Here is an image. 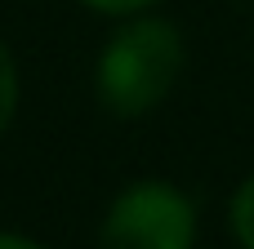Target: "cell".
Instances as JSON below:
<instances>
[{
  "mask_svg": "<svg viewBox=\"0 0 254 249\" xmlns=\"http://www.w3.org/2000/svg\"><path fill=\"white\" fill-rule=\"evenodd\" d=\"M183 62L188 49L170 18H134L121 31H112V40L103 45L94 85L112 116L138 120L179 85Z\"/></svg>",
  "mask_w": 254,
  "mask_h": 249,
  "instance_id": "6da1fadb",
  "label": "cell"
},
{
  "mask_svg": "<svg viewBox=\"0 0 254 249\" xmlns=\"http://www.w3.org/2000/svg\"><path fill=\"white\" fill-rule=\"evenodd\" d=\"M196 245V209L192 200L161 178L129 183L103 227H98V249H192Z\"/></svg>",
  "mask_w": 254,
  "mask_h": 249,
  "instance_id": "7a4b0ae2",
  "label": "cell"
},
{
  "mask_svg": "<svg viewBox=\"0 0 254 249\" xmlns=\"http://www.w3.org/2000/svg\"><path fill=\"white\" fill-rule=\"evenodd\" d=\"M0 249H40L36 241H27V236H13V232H0Z\"/></svg>",
  "mask_w": 254,
  "mask_h": 249,
  "instance_id": "8992f818",
  "label": "cell"
},
{
  "mask_svg": "<svg viewBox=\"0 0 254 249\" xmlns=\"http://www.w3.org/2000/svg\"><path fill=\"white\" fill-rule=\"evenodd\" d=\"M228 214H232V236L241 241V249H254V174L237 187Z\"/></svg>",
  "mask_w": 254,
  "mask_h": 249,
  "instance_id": "3957f363",
  "label": "cell"
},
{
  "mask_svg": "<svg viewBox=\"0 0 254 249\" xmlns=\"http://www.w3.org/2000/svg\"><path fill=\"white\" fill-rule=\"evenodd\" d=\"M85 9H94V13H112V18H129V13H143V9H152L156 0H80Z\"/></svg>",
  "mask_w": 254,
  "mask_h": 249,
  "instance_id": "5b68a950",
  "label": "cell"
},
{
  "mask_svg": "<svg viewBox=\"0 0 254 249\" xmlns=\"http://www.w3.org/2000/svg\"><path fill=\"white\" fill-rule=\"evenodd\" d=\"M13 111H18V67H13V53L0 45V134L9 129Z\"/></svg>",
  "mask_w": 254,
  "mask_h": 249,
  "instance_id": "277c9868",
  "label": "cell"
}]
</instances>
